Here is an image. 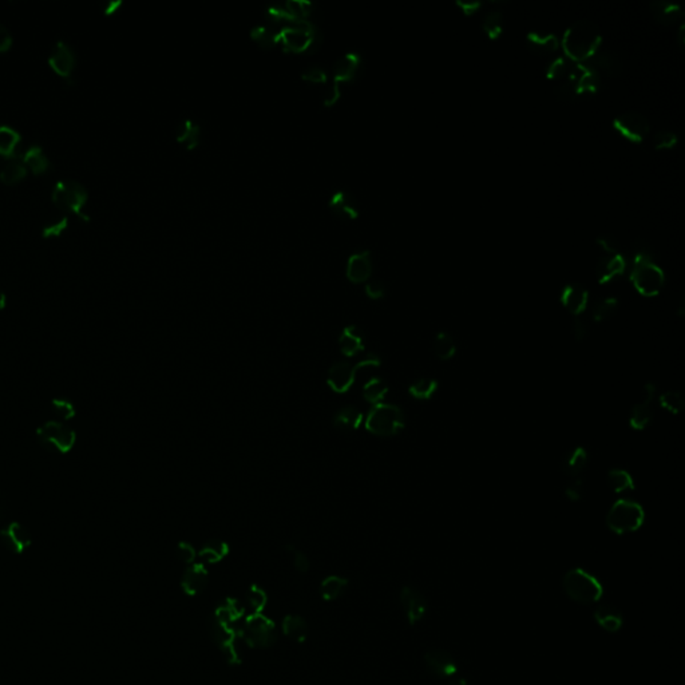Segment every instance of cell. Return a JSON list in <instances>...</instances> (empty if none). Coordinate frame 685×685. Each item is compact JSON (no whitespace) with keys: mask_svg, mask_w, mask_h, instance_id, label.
I'll list each match as a JSON object with an SVG mask.
<instances>
[{"mask_svg":"<svg viewBox=\"0 0 685 685\" xmlns=\"http://www.w3.org/2000/svg\"><path fill=\"white\" fill-rule=\"evenodd\" d=\"M546 77L553 84L557 94L564 98L594 93L600 84V75L588 62L570 60L566 55L557 57L548 64Z\"/></svg>","mask_w":685,"mask_h":685,"instance_id":"6da1fadb","label":"cell"},{"mask_svg":"<svg viewBox=\"0 0 685 685\" xmlns=\"http://www.w3.org/2000/svg\"><path fill=\"white\" fill-rule=\"evenodd\" d=\"M601 40V30L597 24L588 19H579L566 28L562 46L566 57L570 60L587 62L600 50Z\"/></svg>","mask_w":685,"mask_h":685,"instance_id":"7a4b0ae2","label":"cell"},{"mask_svg":"<svg viewBox=\"0 0 685 685\" xmlns=\"http://www.w3.org/2000/svg\"><path fill=\"white\" fill-rule=\"evenodd\" d=\"M630 281L642 296H656L664 287L665 273L650 253L641 251L633 257Z\"/></svg>","mask_w":685,"mask_h":685,"instance_id":"3957f363","label":"cell"},{"mask_svg":"<svg viewBox=\"0 0 685 685\" xmlns=\"http://www.w3.org/2000/svg\"><path fill=\"white\" fill-rule=\"evenodd\" d=\"M320 33L317 26L307 18H299L278 30L277 43H281L285 51L304 52L320 45Z\"/></svg>","mask_w":685,"mask_h":685,"instance_id":"277c9868","label":"cell"},{"mask_svg":"<svg viewBox=\"0 0 685 685\" xmlns=\"http://www.w3.org/2000/svg\"><path fill=\"white\" fill-rule=\"evenodd\" d=\"M562 587L567 597L582 605L596 604L601 600L604 594L601 582L581 567L572 569L566 573Z\"/></svg>","mask_w":685,"mask_h":685,"instance_id":"5b68a950","label":"cell"},{"mask_svg":"<svg viewBox=\"0 0 685 685\" xmlns=\"http://www.w3.org/2000/svg\"><path fill=\"white\" fill-rule=\"evenodd\" d=\"M364 427L376 436L390 438L404 429V414L395 404L383 402L375 404L368 411V415L364 419Z\"/></svg>","mask_w":685,"mask_h":685,"instance_id":"8992f818","label":"cell"},{"mask_svg":"<svg viewBox=\"0 0 685 685\" xmlns=\"http://www.w3.org/2000/svg\"><path fill=\"white\" fill-rule=\"evenodd\" d=\"M645 519L642 506L632 499H618L606 516V526L616 534H628L640 529Z\"/></svg>","mask_w":685,"mask_h":685,"instance_id":"52a82bcc","label":"cell"},{"mask_svg":"<svg viewBox=\"0 0 685 685\" xmlns=\"http://www.w3.org/2000/svg\"><path fill=\"white\" fill-rule=\"evenodd\" d=\"M380 363H382L380 358L375 353H370L366 359L358 361L355 364L349 361H336L331 366L328 371L327 385L335 394H346L352 388L356 375L361 368L379 367Z\"/></svg>","mask_w":685,"mask_h":685,"instance_id":"ba28073f","label":"cell"},{"mask_svg":"<svg viewBox=\"0 0 685 685\" xmlns=\"http://www.w3.org/2000/svg\"><path fill=\"white\" fill-rule=\"evenodd\" d=\"M38 442L47 451L55 454H67L77 442V434L72 427L60 421H46L36 431Z\"/></svg>","mask_w":685,"mask_h":685,"instance_id":"9c48e42d","label":"cell"},{"mask_svg":"<svg viewBox=\"0 0 685 685\" xmlns=\"http://www.w3.org/2000/svg\"><path fill=\"white\" fill-rule=\"evenodd\" d=\"M51 198L60 209L72 212L86 221L90 220V217L84 212L89 193L81 182L75 180L58 181L52 188Z\"/></svg>","mask_w":685,"mask_h":685,"instance_id":"30bf717a","label":"cell"},{"mask_svg":"<svg viewBox=\"0 0 685 685\" xmlns=\"http://www.w3.org/2000/svg\"><path fill=\"white\" fill-rule=\"evenodd\" d=\"M240 638L252 648H268L276 642V626L263 614H252L241 626Z\"/></svg>","mask_w":685,"mask_h":685,"instance_id":"8fae6325","label":"cell"},{"mask_svg":"<svg viewBox=\"0 0 685 685\" xmlns=\"http://www.w3.org/2000/svg\"><path fill=\"white\" fill-rule=\"evenodd\" d=\"M613 126L617 132H621V135L632 142H641L650 132V120L636 110H626L616 115Z\"/></svg>","mask_w":685,"mask_h":685,"instance_id":"7c38bea8","label":"cell"},{"mask_svg":"<svg viewBox=\"0 0 685 685\" xmlns=\"http://www.w3.org/2000/svg\"><path fill=\"white\" fill-rule=\"evenodd\" d=\"M642 395H644L642 400H640L632 407L630 417H629L630 427L638 431L645 430L653 418L652 402L656 395V385L653 383H647L642 388Z\"/></svg>","mask_w":685,"mask_h":685,"instance_id":"4fadbf2b","label":"cell"},{"mask_svg":"<svg viewBox=\"0 0 685 685\" xmlns=\"http://www.w3.org/2000/svg\"><path fill=\"white\" fill-rule=\"evenodd\" d=\"M347 277L352 283H364L373 275L371 251L367 248L351 253L347 260Z\"/></svg>","mask_w":685,"mask_h":685,"instance_id":"5bb4252c","label":"cell"},{"mask_svg":"<svg viewBox=\"0 0 685 685\" xmlns=\"http://www.w3.org/2000/svg\"><path fill=\"white\" fill-rule=\"evenodd\" d=\"M400 604L411 625L418 624L426 614V609H427L426 599L419 590L412 587H404L402 589Z\"/></svg>","mask_w":685,"mask_h":685,"instance_id":"9a60e30c","label":"cell"},{"mask_svg":"<svg viewBox=\"0 0 685 685\" xmlns=\"http://www.w3.org/2000/svg\"><path fill=\"white\" fill-rule=\"evenodd\" d=\"M424 664L431 674L441 679H451L458 672L457 662L446 650H429L424 655Z\"/></svg>","mask_w":685,"mask_h":685,"instance_id":"2e32d148","label":"cell"},{"mask_svg":"<svg viewBox=\"0 0 685 685\" xmlns=\"http://www.w3.org/2000/svg\"><path fill=\"white\" fill-rule=\"evenodd\" d=\"M77 57L72 46L58 40L48 55L50 66L62 77H69L75 67Z\"/></svg>","mask_w":685,"mask_h":685,"instance_id":"e0dca14e","label":"cell"},{"mask_svg":"<svg viewBox=\"0 0 685 685\" xmlns=\"http://www.w3.org/2000/svg\"><path fill=\"white\" fill-rule=\"evenodd\" d=\"M561 302L572 315L581 316L588 307L589 292L578 283H570L561 292Z\"/></svg>","mask_w":685,"mask_h":685,"instance_id":"ac0fdd59","label":"cell"},{"mask_svg":"<svg viewBox=\"0 0 685 685\" xmlns=\"http://www.w3.org/2000/svg\"><path fill=\"white\" fill-rule=\"evenodd\" d=\"M208 582H209V573L205 565L201 562L198 564L194 562L193 565L186 567L181 579V588L188 596H197L206 589Z\"/></svg>","mask_w":685,"mask_h":685,"instance_id":"d6986e66","label":"cell"},{"mask_svg":"<svg viewBox=\"0 0 685 685\" xmlns=\"http://www.w3.org/2000/svg\"><path fill=\"white\" fill-rule=\"evenodd\" d=\"M0 538L3 545L13 553H23L31 545V536L28 530L18 522H12L0 530Z\"/></svg>","mask_w":685,"mask_h":685,"instance_id":"ffe728a7","label":"cell"},{"mask_svg":"<svg viewBox=\"0 0 685 685\" xmlns=\"http://www.w3.org/2000/svg\"><path fill=\"white\" fill-rule=\"evenodd\" d=\"M625 269V257L621 253H608L600 259L596 268V275L600 284H606L616 277L621 276Z\"/></svg>","mask_w":685,"mask_h":685,"instance_id":"44dd1931","label":"cell"},{"mask_svg":"<svg viewBox=\"0 0 685 685\" xmlns=\"http://www.w3.org/2000/svg\"><path fill=\"white\" fill-rule=\"evenodd\" d=\"M366 347L361 328L351 324L344 327L339 337V349L346 358H353Z\"/></svg>","mask_w":685,"mask_h":685,"instance_id":"7402d4cb","label":"cell"},{"mask_svg":"<svg viewBox=\"0 0 685 685\" xmlns=\"http://www.w3.org/2000/svg\"><path fill=\"white\" fill-rule=\"evenodd\" d=\"M329 208L336 213L337 216L346 220H352L359 216V205L356 198L343 189H339L332 193L329 197Z\"/></svg>","mask_w":685,"mask_h":685,"instance_id":"603a6c76","label":"cell"},{"mask_svg":"<svg viewBox=\"0 0 685 685\" xmlns=\"http://www.w3.org/2000/svg\"><path fill=\"white\" fill-rule=\"evenodd\" d=\"M361 63V55L356 51H349L343 54L334 64V81L346 82L352 79L359 70Z\"/></svg>","mask_w":685,"mask_h":685,"instance_id":"cb8c5ba5","label":"cell"},{"mask_svg":"<svg viewBox=\"0 0 685 685\" xmlns=\"http://www.w3.org/2000/svg\"><path fill=\"white\" fill-rule=\"evenodd\" d=\"M653 16L664 24H674L683 19L684 12L679 3L671 0H653L650 4Z\"/></svg>","mask_w":685,"mask_h":685,"instance_id":"d4e9b609","label":"cell"},{"mask_svg":"<svg viewBox=\"0 0 685 685\" xmlns=\"http://www.w3.org/2000/svg\"><path fill=\"white\" fill-rule=\"evenodd\" d=\"M593 616H594L596 623L601 626L604 630H606L609 633L618 632L624 624V618H623L621 612L618 609H616L613 605H609V604L599 605Z\"/></svg>","mask_w":685,"mask_h":685,"instance_id":"484cf974","label":"cell"},{"mask_svg":"<svg viewBox=\"0 0 685 685\" xmlns=\"http://www.w3.org/2000/svg\"><path fill=\"white\" fill-rule=\"evenodd\" d=\"M587 62L599 75L600 72H604L606 75H616L621 70L620 60L614 55L613 52L606 50H597Z\"/></svg>","mask_w":685,"mask_h":685,"instance_id":"4316f807","label":"cell"},{"mask_svg":"<svg viewBox=\"0 0 685 685\" xmlns=\"http://www.w3.org/2000/svg\"><path fill=\"white\" fill-rule=\"evenodd\" d=\"M334 426L340 431H355L364 423V417L361 409L355 406H346L339 409L332 419Z\"/></svg>","mask_w":685,"mask_h":685,"instance_id":"83f0119b","label":"cell"},{"mask_svg":"<svg viewBox=\"0 0 685 685\" xmlns=\"http://www.w3.org/2000/svg\"><path fill=\"white\" fill-rule=\"evenodd\" d=\"M526 43L534 52L548 54V52H553L558 48L560 38L553 33L529 31L526 34Z\"/></svg>","mask_w":685,"mask_h":685,"instance_id":"f1b7e54d","label":"cell"},{"mask_svg":"<svg viewBox=\"0 0 685 685\" xmlns=\"http://www.w3.org/2000/svg\"><path fill=\"white\" fill-rule=\"evenodd\" d=\"M230 552L228 543L221 540H212L206 542L204 546L200 549L197 553V557L200 558L203 565H215L217 562L222 561Z\"/></svg>","mask_w":685,"mask_h":685,"instance_id":"f546056e","label":"cell"},{"mask_svg":"<svg viewBox=\"0 0 685 685\" xmlns=\"http://www.w3.org/2000/svg\"><path fill=\"white\" fill-rule=\"evenodd\" d=\"M200 135H201V128L197 120L192 118H185L181 120L176 130V138L177 141L183 145L186 149H194L200 142Z\"/></svg>","mask_w":685,"mask_h":685,"instance_id":"4dcf8cb0","label":"cell"},{"mask_svg":"<svg viewBox=\"0 0 685 685\" xmlns=\"http://www.w3.org/2000/svg\"><path fill=\"white\" fill-rule=\"evenodd\" d=\"M22 141V134L10 125H0V154L1 156L21 157L18 147Z\"/></svg>","mask_w":685,"mask_h":685,"instance_id":"1f68e13d","label":"cell"},{"mask_svg":"<svg viewBox=\"0 0 685 685\" xmlns=\"http://www.w3.org/2000/svg\"><path fill=\"white\" fill-rule=\"evenodd\" d=\"M588 460H589V455L584 447L573 448L564 460V471L566 475H569L570 478L581 477L582 471L588 465Z\"/></svg>","mask_w":685,"mask_h":685,"instance_id":"d6a6232c","label":"cell"},{"mask_svg":"<svg viewBox=\"0 0 685 685\" xmlns=\"http://www.w3.org/2000/svg\"><path fill=\"white\" fill-rule=\"evenodd\" d=\"M21 158L23 159L26 166L31 169L35 174L45 173L50 166V159L39 145H31L27 150H24L23 154H21Z\"/></svg>","mask_w":685,"mask_h":685,"instance_id":"836d02e7","label":"cell"},{"mask_svg":"<svg viewBox=\"0 0 685 685\" xmlns=\"http://www.w3.org/2000/svg\"><path fill=\"white\" fill-rule=\"evenodd\" d=\"M283 632L290 640L298 641V642H304L305 638H307V635H308V625H307L305 620L300 616L288 614L283 620Z\"/></svg>","mask_w":685,"mask_h":685,"instance_id":"e575fe53","label":"cell"},{"mask_svg":"<svg viewBox=\"0 0 685 685\" xmlns=\"http://www.w3.org/2000/svg\"><path fill=\"white\" fill-rule=\"evenodd\" d=\"M349 587V579L339 576H329L325 578L320 585V594L325 601H335L343 596Z\"/></svg>","mask_w":685,"mask_h":685,"instance_id":"d590c367","label":"cell"},{"mask_svg":"<svg viewBox=\"0 0 685 685\" xmlns=\"http://www.w3.org/2000/svg\"><path fill=\"white\" fill-rule=\"evenodd\" d=\"M388 394V385L382 378H373L363 385V397L370 404H379L385 402Z\"/></svg>","mask_w":685,"mask_h":685,"instance_id":"8d00e7d4","label":"cell"},{"mask_svg":"<svg viewBox=\"0 0 685 685\" xmlns=\"http://www.w3.org/2000/svg\"><path fill=\"white\" fill-rule=\"evenodd\" d=\"M27 174V166L21 157H12L9 162L0 169V181L4 183H16Z\"/></svg>","mask_w":685,"mask_h":685,"instance_id":"74e56055","label":"cell"},{"mask_svg":"<svg viewBox=\"0 0 685 685\" xmlns=\"http://www.w3.org/2000/svg\"><path fill=\"white\" fill-rule=\"evenodd\" d=\"M434 352L438 359L450 361L457 353V344L451 335H448L447 332H439L434 341Z\"/></svg>","mask_w":685,"mask_h":685,"instance_id":"f35d334b","label":"cell"},{"mask_svg":"<svg viewBox=\"0 0 685 685\" xmlns=\"http://www.w3.org/2000/svg\"><path fill=\"white\" fill-rule=\"evenodd\" d=\"M278 30L271 23L256 24L251 31L253 39L265 48L273 47L277 43Z\"/></svg>","mask_w":685,"mask_h":685,"instance_id":"ab89813d","label":"cell"},{"mask_svg":"<svg viewBox=\"0 0 685 685\" xmlns=\"http://www.w3.org/2000/svg\"><path fill=\"white\" fill-rule=\"evenodd\" d=\"M482 28L490 39H497L504 31V13L499 10L485 12L482 18Z\"/></svg>","mask_w":685,"mask_h":685,"instance_id":"60d3db41","label":"cell"},{"mask_svg":"<svg viewBox=\"0 0 685 685\" xmlns=\"http://www.w3.org/2000/svg\"><path fill=\"white\" fill-rule=\"evenodd\" d=\"M608 481L614 493H625L635 489L633 477L624 469H612L608 472Z\"/></svg>","mask_w":685,"mask_h":685,"instance_id":"b9f144b4","label":"cell"},{"mask_svg":"<svg viewBox=\"0 0 685 685\" xmlns=\"http://www.w3.org/2000/svg\"><path fill=\"white\" fill-rule=\"evenodd\" d=\"M438 382L433 378H421L409 385V392L417 400H429L435 395Z\"/></svg>","mask_w":685,"mask_h":685,"instance_id":"7bdbcfd3","label":"cell"},{"mask_svg":"<svg viewBox=\"0 0 685 685\" xmlns=\"http://www.w3.org/2000/svg\"><path fill=\"white\" fill-rule=\"evenodd\" d=\"M617 308H618V300L616 298L613 296L604 298L601 300L597 301L596 305L593 307L591 319L594 322H605L613 316Z\"/></svg>","mask_w":685,"mask_h":685,"instance_id":"ee69618b","label":"cell"},{"mask_svg":"<svg viewBox=\"0 0 685 685\" xmlns=\"http://www.w3.org/2000/svg\"><path fill=\"white\" fill-rule=\"evenodd\" d=\"M266 604V596L264 590L257 587H252L247 593L245 597V608L249 609L252 614H261Z\"/></svg>","mask_w":685,"mask_h":685,"instance_id":"f6af8a7d","label":"cell"},{"mask_svg":"<svg viewBox=\"0 0 685 685\" xmlns=\"http://www.w3.org/2000/svg\"><path fill=\"white\" fill-rule=\"evenodd\" d=\"M660 406L671 414H680L684 409V399L679 391H667L660 395Z\"/></svg>","mask_w":685,"mask_h":685,"instance_id":"bcb514c9","label":"cell"},{"mask_svg":"<svg viewBox=\"0 0 685 685\" xmlns=\"http://www.w3.org/2000/svg\"><path fill=\"white\" fill-rule=\"evenodd\" d=\"M51 409L60 421L67 423L75 417V406L67 399H54L51 402Z\"/></svg>","mask_w":685,"mask_h":685,"instance_id":"7dc6e473","label":"cell"},{"mask_svg":"<svg viewBox=\"0 0 685 685\" xmlns=\"http://www.w3.org/2000/svg\"><path fill=\"white\" fill-rule=\"evenodd\" d=\"M284 6L296 18H307L312 12L313 3L310 0H287Z\"/></svg>","mask_w":685,"mask_h":685,"instance_id":"c3c4849f","label":"cell"},{"mask_svg":"<svg viewBox=\"0 0 685 685\" xmlns=\"http://www.w3.org/2000/svg\"><path fill=\"white\" fill-rule=\"evenodd\" d=\"M677 144V134L672 130H659L653 135V145L656 149H671Z\"/></svg>","mask_w":685,"mask_h":685,"instance_id":"681fc988","label":"cell"},{"mask_svg":"<svg viewBox=\"0 0 685 685\" xmlns=\"http://www.w3.org/2000/svg\"><path fill=\"white\" fill-rule=\"evenodd\" d=\"M177 557L185 565H193L197 558V550L194 549L192 543L182 541L177 546Z\"/></svg>","mask_w":685,"mask_h":685,"instance_id":"f907efd6","label":"cell"},{"mask_svg":"<svg viewBox=\"0 0 685 685\" xmlns=\"http://www.w3.org/2000/svg\"><path fill=\"white\" fill-rule=\"evenodd\" d=\"M301 75H302L304 79H307L310 82L320 84V82H325L327 81V72H325L324 67L320 66V64H310V66H307Z\"/></svg>","mask_w":685,"mask_h":685,"instance_id":"816d5d0a","label":"cell"},{"mask_svg":"<svg viewBox=\"0 0 685 685\" xmlns=\"http://www.w3.org/2000/svg\"><path fill=\"white\" fill-rule=\"evenodd\" d=\"M366 293L370 299L373 300H379L382 298H385V285L383 281L378 280V278H373V280H367L366 281Z\"/></svg>","mask_w":685,"mask_h":685,"instance_id":"f5cc1de1","label":"cell"},{"mask_svg":"<svg viewBox=\"0 0 685 685\" xmlns=\"http://www.w3.org/2000/svg\"><path fill=\"white\" fill-rule=\"evenodd\" d=\"M565 495L566 498L572 502L581 501V498L584 495V482L579 477L572 478V482L566 486Z\"/></svg>","mask_w":685,"mask_h":685,"instance_id":"db71d44e","label":"cell"},{"mask_svg":"<svg viewBox=\"0 0 685 685\" xmlns=\"http://www.w3.org/2000/svg\"><path fill=\"white\" fill-rule=\"evenodd\" d=\"M69 225V217L64 216L62 217L58 221L55 222H51V224H47L45 225V228L42 229V234L45 237H50V236H60V233L67 228Z\"/></svg>","mask_w":685,"mask_h":685,"instance_id":"11a10c76","label":"cell"},{"mask_svg":"<svg viewBox=\"0 0 685 685\" xmlns=\"http://www.w3.org/2000/svg\"><path fill=\"white\" fill-rule=\"evenodd\" d=\"M340 96H341V84L334 81L325 89L324 94H323V102H324L325 106H332L340 98Z\"/></svg>","mask_w":685,"mask_h":685,"instance_id":"9f6ffc18","label":"cell"},{"mask_svg":"<svg viewBox=\"0 0 685 685\" xmlns=\"http://www.w3.org/2000/svg\"><path fill=\"white\" fill-rule=\"evenodd\" d=\"M597 244L601 245L602 249H605L608 253H618L620 244L618 240L614 237L613 234L604 233L597 237Z\"/></svg>","mask_w":685,"mask_h":685,"instance_id":"6f0895ef","label":"cell"},{"mask_svg":"<svg viewBox=\"0 0 685 685\" xmlns=\"http://www.w3.org/2000/svg\"><path fill=\"white\" fill-rule=\"evenodd\" d=\"M293 565H295V569L299 572V573H307L311 567V562H310V558L305 555V554L300 552V550H296L293 549Z\"/></svg>","mask_w":685,"mask_h":685,"instance_id":"680465c9","label":"cell"},{"mask_svg":"<svg viewBox=\"0 0 685 685\" xmlns=\"http://www.w3.org/2000/svg\"><path fill=\"white\" fill-rule=\"evenodd\" d=\"M573 335H574L577 341L585 340L587 336L589 335V325H588V323L584 319H581L579 316H577L574 319V323H573Z\"/></svg>","mask_w":685,"mask_h":685,"instance_id":"91938a15","label":"cell"},{"mask_svg":"<svg viewBox=\"0 0 685 685\" xmlns=\"http://www.w3.org/2000/svg\"><path fill=\"white\" fill-rule=\"evenodd\" d=\"M457 4L466 15H471L478 11L483 6L481 0H457Z\"/></svg>","mask_w":685,"mask_h":685,"instance_id":"94428289","label":"cell"},{"mask_svg":"<svg viewBox=\"0 0 685 685\" xmlns=\"http://www.w3.org/2000/svg\"><path fill=\"white\" fill-rule=\"evenodd\" d=\"M12 35L9 28L3 23H0V51H7L11 47Z\"/></svg>","mask_w":685,"mask_h":685,"instance_id":"6125c7cd","label":"cell"},{"mask_svg":"<svg viewBox=\"0 0 685 685\" xmlns=\"http://www.w3.org/2000/svg\"><path fill=\"white\" fill-rule=\"evenodd\" d=\"M120 4H122V0H110L105 7V13L117 11V9L120 7Z\"/></svg>","mask_w":685,"mask_h":685,"instance_id":"be15d7a7","label":"cell"},{"mask_svg":"<svg viewBox=\"0 0 685 685\" xmlns=\"http://www.w3.org/2000/svg\"><path fill=\"white\" fill-rule=\"evenodd\" d=\"M684 30H685L684 23L680 24V27H679V33H677V40H679V45H680V47H683V46H684V42H685Z\"/></svg>","mask_w":685,"mask_h":685,"instance_id":"e7e4bbea","label":"cell"},{"mask_svg":"<svg viewBox=\"0 0 685 685\" xmlns=\"http://www.w3.org/2000/svg\"><path fill=\"white\" fill-rule=\"evenodd\" d=\"M6 304H7V298H6V293H4V292L0 289V311H1V310L6 307Z\"/></svg>","mask_w":685,"mask_h":685,"instance_id":"03108f58","label":"cell"},{"mask_svg":"<svg viewBox=\"0 0 685 685\" xmlns=\"http://www.w3.org/2000/svg\"><path fill=\"white\" fill-rule=\"evenodd\" d=\"M453 685H468V683H466V680H465V679H457V680L453 683Z\"/></svg>","mask_w":685,"mask_h":685,"instance_id":"003e7915","label":"cell"}]
</instances>
